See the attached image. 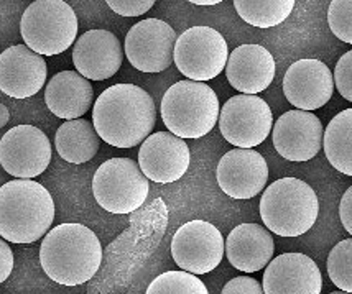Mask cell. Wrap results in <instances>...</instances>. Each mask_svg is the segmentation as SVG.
Masks as SVG:
<instances>
[{
	"label": "cell",
	"instance_id": "cell-1",
	"mask_svg": "<svg viewBox=\"0 0 352 294\" xmlns=\"http://www.w3.org/2000/svg\"><path fill=\"white\" fill-rule=\"evenodd\" d=\"M157 109L152 95L135 84H114L96 99L92 125L100 140L116 148H133L153 132Z\"/></svg>",
	"mask_w": 352,
	"mask_h": 294
},
{
	"label": "cell",
	"instance_id": "cell-2",
	"mask_svg": "<svg viewBox=\"0 0 352 294\" xmlns=\"http://www.w3.org/2000/svg\"><path fill=\"white\" fill-rule=\"evenodd\" d=\"M40 263L54 283L79 286L98 273L102 245L89 227L61 224L46 232L40 247Z\"/></svg>",
	"mask_w": 352,
	"mask_h": 294
},
{
	"label": "cell",
	"instance_id": "cell-3",
	"mask_svg": "<svg viewBox=\"0 0 352 294\" xmlns=\"http://www.w3.org/2000/svg\"><path fill=\"white\" fill-rule=\"evenodd\" d=\"M54 220L50 191L33 179L0 186V237L12 243H33L45 237Z\"/></svg>",
	"mask_w": 352,
	"mask_h": 294
},
{
	"label": "cell",
	"instance_id": "cell-4",
	"mask_svg": "<svg viewBox=\"0 0 352 294\" xmlns=\"http://www.w3.org/2000/svg\"><path fill=\"white\" fill-rule=\"evenodd\" d=\"M258 211L272 234L300 237L316 224L320 201L308 183L298 178H282L263 191Z\"/></svg>",
	"mask_w": 352,
	"mask_h": 294
},
{
	"label": "cell",
	"instance_id": "cell-5",
	"mask_svg": "<svg viewBox=\"0 0 352 294\" xmlns=\"http://www.w3.org/2000/svg\"><path fill=\"white\" fill-rule=\"evenodd\" d=\"M162 119L176 137L201 138L219 120V99L203 81L184 79L173 84L162 99Z\"/></svg>",
	"mask_w": 352,
	"mask_h": 294
},
{
	"label": "cell",
	"instance_id": "cell-6",
	"mask_svg": "<svg viewBox=\"0 0 352 294\" xmlns=\"http://www.w3.org/2000/svg\"><path fill=\"white\" fill-rule=\"evenodd\" d=\"M20 33L33 52L54 56L76 41L78 16L65 0H35L23 12Z\"/></svg>",
	"mask_w": 352,
	"mask_h": 294
},
{
	"label": "cell",
	"instance_id": "cell-7",
	"mask_svg": "<svg viewBox=\"0 0 352 294\" xmlns=\"http://www.w3.org/2000/svg\"><path fill=\"white\" fill-rule=\"evenodd\" d=\"M148 178L131 158H111L96 170L92 194L104 211L132 214L148 197Z\"/></svg>",
	"mask_w": 352,
	"mask_h": 294
},
{
	"label": "cell",
	"instance_id": "cell-8",
	"mask_svg": "<svg viewBox=\"0 0 352 294\" xmlns=\"http://www.w3.org/2000/svg\"><path fill=\"white\" fill-rule=\"evenodd\" d=\"M229 48L211 27H191L176 38L173 61L184 78L206 82L226 69Z\"/></svg>",
	"mask_w": 352,
	"mask_h": 294
},
{
	"label": "cell",
	"instance_id": "cell-9",
	"mask_svg": "<svg viewBox=\"0 0 352 294\" xmlns=\"http://www.w3.org/2000/svg\"><path fill=\"white\" fill-rule=\"evenodd\" d=\"M274 113L257 94H239L230 98L219 112L222 137L237 148H255L272 132Z\"/></svg>",
	"mask_w": 352,
	"mask_h": 294
},
{
	"label": "cell",
	"instance_id": "cell-10",
	"mask_svg": "<svg viewBox=\"0 0 352 294\" xmlns=\"http://www.w3.org/2000/svg\"><path fill=\"white\" fill-rule=\"evenodd\" d=\"M226 243L221 230L206 220H191L176 230L171 257L182 270L206 275L224 258Z\"/></svg>",
	"mask_w": 352,
	"mask_h": 294
},
{
	"label": "cell",
	"instance_id": "cell-11",
	"mask_svg": "<svg viewBox=\"0 0 352 294\" xmlns=\"http://www.w3.org/2000/svg\"><path fill=\"white\" fill-rule=\"evenodd\" d=\"M50 161L52 144L35 125H16L0 140V165L14 178H36L46 171Z\"/></svg>",
	"mask_w": 352,
	"mask_h": 294
},
{
	"label": "cell",
	"instance_id": "cell-12",
	"mask_svg": "<svg viewBox=\"0 0 352 294\" xmlns=\"http://www.w3.org/2000/svg\"><path fill=\"white\" fill-rule=\"evenodd\" d=\"M176 32L160 19H145L127 32L124 53L142 73H162L173 63Z\"/></svg>",
	"mask_w": 352,
	"mask_h": 294
},
{
	"label": "cell",
	"instance_id": "cell-13",
	"mask_svg": "<svg viewBox=\"0 0 352 294\" xmlns=\"http://www.w3.org/2000/svg\"><path fill=\"white\" fill-rule=\"evenodd\" d=\"M191 163V153L186 142L175 133H150L140 144L138 166L150 181L170 184L182 179Z\"/></svg>",
	"mask_w": 352,
	"mask_h": 294
},
{
	"label": "cell",
	"instance_id": "cell-14",
	"mask_svg": "<svg viewBox=\"0 0 352 294\" xmlns=\"http://www.w3.org/2000/svg\"><path fill=\"white\" fill-rule=\"evenodd\" d=\"M321 120L309 111H288L278 117L272 130L274 146L288 161H309L322 146Z\"/></svg>",
	"mask_w": 352,
	"mask_h": 294
},
{
	"label": "cell",
	"instance_id": "cell-15",
	"mask_svg": "<svg viewBox=\"0 0 352 294\" xmlns=\"http://www.w3.org/2000/svg\"><path fill=\"white\" fill-rule=\"evenodd\" d=\"M219 188L232 199H252L265 189L268 166L254 148H234L219 159L216 170Z\"/></svg>",
	"mask_w": 352,
	"mask_h": 294
},
{
	"label": "cell",
	"instance_id": "cell-16",
	"mask_svg": "<svg viewBox=\"0 0 352 294\" xmlns=\"http://www.w3.org/2000/svg\"><path fill=\"white\" fill-rule=\"evenodd\" d=\"M334 92V76L320 60H298L283 78V94L301 111H316L329 102Z\"/></svg>",
	"mask_w": 352,
	"mask_h": 294
},
{
	"label": "cell",
	"instance_id": "cell-17",
	"mask_svg": "<svg viewBox=\"0 0 352 294\" xmlns=\"http://www.w3.org/2000/svg\"><path fill=\"white\" fill-rule=\"evenodd\" d=\"M43 56L27 45H14L0 53V91L8 98L27 99L40 92L46 82Z\"/></svg>",
	"mask_w": 352,
	"mask_h": 294
},
{
	"label": "cell",
	"instance_id": "cell-18",
	"mask_svg": "<svg viewBox=\"0 0 352 294\" xmlns=\"http://www.w3.org/2000/svg\"><path fill=\"white\" fill-rule=\"evenodd\" d=\"M124 49L109 30H89L74 41L73 65L89 81H106L120 69Z\"/></svg>",
	"mask_w": 352,
	"mask_h": 294
},
{
	"label": "cell",
	"instance_id": "cell-19",
	"mask_svg": "<svg viewBox=\"0 0 352 294\" xmlns=\"http://www.w3.org/2000/svg\"><path fill=\"white\" fill-rule=\"evenodd\" d=\"M262 288L267 294H320L321 271L308 255L283 253L265 267Z\"/></svg>",
	"mask_w": 352,
	"mask_h": 294
},
{
	"label": "cell",
	"instance_id": "cell-20",
	"mask_svg": "<svg viewBox=\"0 0 352 294\" xmlns=\"http://www.w3.org/2000/svg\"><path fill=\"white\" fill-rule=\"evenodd\" d=\"M275 60L262 45H241L229 53L226 76L234 89L242 94L263 92L275 79Z\"/></svg>",
	"mask_w": 352,
	"mask_h": 294
},
{
	"label": "cell",
	"instance_id": "cell-21",
	"mask_svg": "<svg viewBox=\"0 0 352 294\" xmlns=\"http://www.w3.org/2000/svg\"><path fill=\"white\" fill-rule=\"evenodd\" d=\"M275 253V242L265 227L241 224L230 230L226 240V255L229 263L239 271H261L270 263Z\"/></svg>",
	"mask_w": 352,
	"mask_h": 294
},
{
	"label": "cell",
	"instance_id": "cell-22",
	"mask_svg": "<svg viewBox=\"0 0 352 294\" xmlns=\"http://www.w3.org/2000/svg\"><path fill=\"white\" fill-rule=\"evenodd\" d=\"M92 99L94 89L91 81L78 71H61L46 84V107L60 119H81L91 109Z\"/></svg>",
	"mask_w": 352,
	"mask_h": 294
},
{
	"label": "cell",
	"instance_id": "cell-23",
	"mask_svg": "<svg viewBox=\"0 0 352 294\" xmlns=\"http://www.w3.org/2000/svg\"><path fill=\"white\" fill-rule=\"evenodd\" d=\"M54 146H56L58 155L65 161L73 163V165H82V163L91 161L98 155L100 137L89 120H66L58 128L56 137H54Z\"/></svg>",
	"mask_w": 352,
	"mask_h": 294
},
{
	"label": "cell",
	"instance_id": "cell-24",
	"mask_svg": "<svg viewBox=\"0 0 352 294\" xmlns=\"http://www.w3.org/2000/svg\"><path fill=\"white\" fill-rule=\"evenodd\" d=\"M324 155L339 173L352 176V109L331 119L322 137Z\"/></svg>",
	"mask_w": 352,
	"mask_h": 294
},
{
	"label": "cell",
	"instance_id": "cell-25",
	"mask_svg": "<svg viewBox=\"0 0 352 294\" xmlns=\"http://www.w3.org/2000/svg\"><path fill=\"white\" fill-rule=\"evenodd\" d=\"M296 0H234L239 16L257 28L278 27L290 16Z\"/></svg>",
	"mask_w": 352,
	"mask_h": 294
},
{
	"label": "cell",
	"instance_id": "cell-26",
	"mask_svg": "<svg viewBox=\"0 0 352 294\" xmlns=\"http://www.w3.org/2000/svg\"><path fill=\"white\" fill-rule=\"evenodd\" d=\"M209 289L195 273L166 271L150 283L146 294H208Z\"/></svg>",
	"mask_w": 352,
	"mask_h": 294
},
{
	"label": "cell",
	"instance_id": "cell-27",
	"mask_svg": "<svg viewBox=\"0 0 352 294\" xmlns=\"http://www.w3.org/2000/svg\"><path fill=\"white\" fill-rule=\"evenodd\" d=\"M328 275L338 289L352 293V238L339 242L329 251Z\"/></svg>",
	"mask_w": 352,
	"mask_h": 294
},
{
	"label": "cell",
	"instance_id": "cell-28",
	"mask_svg": "<svg viewBox=\"0 0 352 294\" xmlns=\"http://www.w3.org/2000/svg\"><path fill=\"white\" fill-rule=\"evenodd\" d=\"M328 23L338 40L352 45V0H331Z\"/></svg>",
	"mask_w": 352,
	"mask_h": 294
},
{
	"label": "cell",
	"instance_id": "cell-29",
	"mask_svg": "<svg viewBox=\"0 0 352 294\" xmlns=\"http://www.w3.org/2000/svg\"><path fill=\"white\" fill-rule=\"evenodd\" d=\"M334 86L346 100L352 102V49L339 58L334 68Z\"/></svg>",
	"mask_w": 352,
	"mask_h": 294
},
{
	"label": "cell",
	"instance_id": "cell-30",
	"mask_svg": "<svg viewBox=\"0 0 352 294\" xmlns=\"http://www.w3.org/2000/svg\"><path fill=\"white\" fill-rule=\"evenodd\" d=\"M157 0H106L112 12L120 16H140L155 5Z\"/></svg>",
	"mask_w": 352,
	"mask_h": 294
},
{
	"label": "cell",
	"instance_id": "cell-31",
	"mask_svg": "<svg viewBox=\"0 0 352 294\" xmlns=\"http://www.w3.org/2000/svg\"><path fill=\"white\" fill-rule=\"evenodd\" d=\"M222 294H262L263 288L257 280L250 278V276H237V278L230 280L224 288Z\"/></svg>",
	"mask_w": 352,
	"mask_h": 294
},
{
	"label": "cell",
	"instance_id": "cell-32",
	"mask_svg": "<svg viewBox=\"0 0 352 294\" xmlns=\"http://www.w3.org/2000/svg\"><path fill=\"white\" fill-rule=\"evenodd\" d=\"M14 263V251L8 247L6 238L0 237V284L12 275Z\"/></svg>",
	"mask_w": 352,
	"mask_h": 294
},
{
	"label": "cell",
	"instance_id": "cell-33",
	"mask_svg": "<svg viewBox=\"0 0 352 294\" xmlns=\"http://www.w3.org/2000/svg\"><path fill=\"white\" fill-rule=\"evenodd\" d=\"M339 217H341L342 227L352 237V186L347 189L339 204Z\"/></svg>",
	"mask_w": 352,
	"mask_h": 294
},
{
	"label": "cell",
	"instance_id": "cell-34",
	"mask_svg": "<svg viewBox=\"0 0 352 294\" xmlns=\"http://www.w3.org/2000/svg\"><path fill=\"white\" fill-rule=\"evenodd\" d=\"M8 120H10V113H8V109L3 106V104H0V128H2Z\"/></svg>",
	"mask_w": 352,
	"mask_h": 294
},
{
	"label": "cell",
	"instance_id": "cell-35",
	"mask_svg": "<svg viewBox=\"0 0 352 294\" xmlns=\"http://www.w3.org/2000/svg\"><path fill=\"white\" fill-rule=\"evenodd\" d=\"M188 2L195 3V5H217V3L224 2V0H188Z\"/></svg>",
	"mask_w": 352,
	"mask_h": 294
}]
</instances>
